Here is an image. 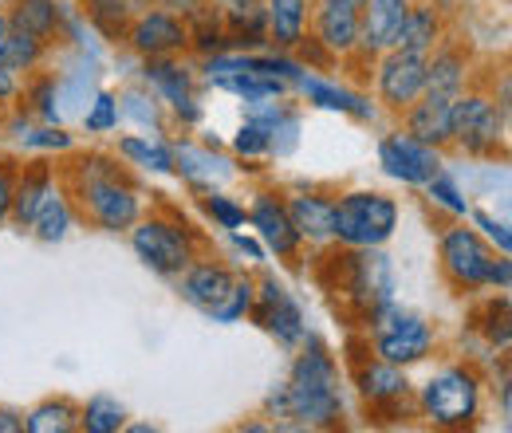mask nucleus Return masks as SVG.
Masks as SVG:
<instances>
[{"mask_svg":"<svg viewBox=\"0 0 512 433\" xmlns=\"http://www.w3.org/2000/svg\"><path fill=\"white\" fill-rule=\"evenodd\" d=\"M60 178H64L60 193L83 221H91L107 233H123L138 221V189L119 158L79 154L75 162H67L60 170Z\"/></svg>","mask_w":512,"mask_h":433,"instance_id":"f257e3e1","label":"nucleus"},{"mask_svg":"<svg viewBox=\"0 0 512 433\" xmlns=\"http://www.w3.org/2000/svg\"><path fill=\"white\" fill-rule=\"evenodd\" d=\"M316 284L327 292L331 311L347 323H375L390 304V264L375 248H327L316 260Z\"/></svg>","mask_w":512,"mask_h":433,"instance_id":"f03ea898","label":"nucleus"},{"mask_svg":"<svg viewBox=\"0 0 512 433\" xmlns=\"http://www.w3.org/2000/svg\"><path fill=\"white\" fill-rule=\"evenodd\" d=\"M280 410L308 426H339V418H343L339 371L320 343H312V351L296 359L292 382L280 390Z\"/></svg>","mask_w":512,"mask_h":433,"instance_id":"7ed1b4c3","label":"nucleus"},{"mask_svg":"<svg viewBox=\"0 0 512 433\" xmlns=\"http://www.w3.org/2000/svg\"><path fill=\"white\" fill-rule=\"evenodd\" d=\"M347 367H351V378H355V386H359V394L367 402V418L371 422H398V406L410 394L406 374L398 371L394 363L379 359L371 351V343L359 339V335L347 343Z\"/></svg>","mask_w":512,"mask_h":433,"instance_id":"20e7f679","label":"nucleus"},{"mask_svg":"<svg viewBox=\"0 0 512 433\" xmlns=\"http://www.w3.org/2000/svg\"><path fill=\"white\" fill-rule=\"evenodd\" d=\"M394 225H398V205L386 193L363 189V193H347L335 205L331 237H339L343 245L355 248H379L394 233Z\"/></svg>","mask_w":512,"mask_h":433,"instance_id":"39448f33","label":"nucleus"},{"mask_svg":"<svg viewBox=\"0 0 512 433\" xmlns=\"http://www.w3.org/2000/svg\"><path fill=\"white\" fill-rule=\"evenodd\" d=\"M505 130V111H497V103L481 91H457L453 107H449V142H457L465 154H497Z\"/></svg>","mask_w":512,"mask_h":433,"instance_id":"423d86ee","label":"nucleus"},{"mask_svg":"<svg viewBox=\"0 0 512 433\" xmlns=\"http://www.w3.org/2000/svg\"><path fill=\"white\" fill-rule=\"evenodd\" d=\"M130 229H134V237H130V241H134V252H138L154 272H162V276H182L193 264V241H197V233H193L182 217H178L174 225L150 217V221H134Z\"/></svg>","mask_w":512,"mask_h":433,"instance_id":"0eeeda50","label":"nucleus"},{"mask_svg":"<svg viewBox=\"0 0 512 433\" xmlns=\"http://www.w3.org/2000/svg\"><path fill=\"white\" fill-rule=\"evenodd\" d=\"M493 264H497V256L473 229H449L442 237V276L449 280L453 292L465 296V292L485 288Z\"/></svg>","mask_w":512,"mask_h":433,"instance_id":"6e6552de","label":"nucleus"},{"mask_svg":"<svg viewBox=\"0 0 512 433\" xmlns=\"http://www.w3.org/2000/svg\"><path fill=\"white\" fill-rule=\"evenodd\" d=\"M422 410L434 426L446 430H465L477 418V378L465 371H446L430 378V386L422 390Z\"/></svg>","mask_w":512,"mask_h":433,"instance_id":"1a4fd4ad","label":"nucleus"},{"mask_svg":"<svg viewBox=\"0 0 512 433\" xmlns=\"http://www.w3.org/2000/svg\"><path fill=\"white\" fill-rule=\"evenodd\" d=\"M379 335H375V355L386 359V363H394V367H402V363H418L426 351H430V327L418 319V315H398V311H390L386 304L379 315H375V323H371Z\"/></svg>","mask_w":512,"mask_h":433,"instance_id":"9d476101","label":"nucleus"},{"mask_svg":"<svg viewBox=\"0 0 512 433\" xmlns=\"http://www.w3.org/2000/svg\"><path fill=\"white\" fill-rule=\"evenodd\" d=\"M127 44L146 60L174 56V52L190 48V24L174 12H166V8H150V12H138L130 20Z\"/></svg>","mask_w":512,"mask_h":433,"instance_id":"9b49d317","label":"nucleus"},{"mask_svg":"<svg viewBox=\"0 0 512 433\" xmlns=\"http://www.w3.org/2000/svg\"><path fill=\"white\" fill-rule=\"evenodd\" d=\"M379 99H383L390 111H406L422 91H426V56H414V52H398V48H386V56L379 60Z\"/></svg>","mask_w":512,"mask_h":433,"instance_id":"f8f14e48","label":"nucleus"},{"mask_svg":"<svg viewBox=\"0 0 512 433\" xmlns=\"http://www.w3.org/2000/svg\"><path fill=\"white\" fill-rule=\"evenodd\" d=\"M379 158H383L390 178H402L410 186H426L442 170L438 146H426V142H418L410 134H390L383 146H379Z\"/></svg>","mask_w":512,"mask_h":433,"instance_id":"ddd939ff","label":"nucleus"},{"mask_svg":"<svg viewBox=\"0 0 512 433\" xmlns=\"http://www.w3.org/2000/svg\"><path fill=\"white\" fill-rule=\"evenodd\" d=\"M410 12V0H363L359 8V48L371 56H383L394 48V36Z\"/></svg>","mask_w":512,"mask_h":433,"instance_id":"4468645a","label":"nucleus"},{"mask_svg":"<svg viewBox=\"0 0 512 433\" xmlns=\"http://www.w3.org/2000/svg\"><path fill=\"white\" fill-rule=\"evenodd\" d=\"M253 311V319L260 327H268L280 343H300V335H304V319H300V308L288 300V292L276 284V280H264L260 284V304Z\"/></svg>","mask_w":512,"mask_h":433,"instance_id":"2eb2a0df","label":"nucleus"},{"mask_svg":"<svg viewBox=\"0 0 512 433\" xmlns=\"http://www.w3.org/2000/svg\"><path fill=\"white\" fill-rule=\"evenodd\" d=\"M308 20H312L316 40L327 52L347 56V52L359 48V8L339 4V0H323L320 8H316V16H308Z\"/></svg>","mask_w":512,"mask_h":433,"instance_id":"dca6fc26","label":"nucleus"},{"mask_svg":"<svg viewBox=\"0 0 512 433\" xmlns=\"http://www.w3.org/2000/svg\"><path fill=\"white\" fill-rule=\"evenodd\" d=\"M469 79V44L465 40H438V48L426 56V91L457 95Z\"/></svg>","mask_w":512,"mask_h":433,"instance_id":"f3484780","label":"nucleus"},{"mask_svg":"<svg viewBox=\"0 0 512 433\" xmlns=\"http://www.w3.org/2000/svg\"><path fill=\"white\" fill-rule=\"evenodd\" d=\"M449 107L453 95H438V91H422L402 115H406V134L426 142V146H446L449 142Z\"/></svg>","mask_w":512,"mask_h":433,"instance_id":"a211bd4d","label":"nucleus"},{"mask_svg":"<svg viewBox=\"0 0 512 433\" xmlns=\"http://www.w3.org/2000/svg\"><path fill=\"white\" fill-rule=\"evenodd\" d=\"M442 36H446L442 8L438 4H410L406 20H402V28L394 36V48L398 52H414V56H430Z\"/></svg>","mask_w":512,"mask_h":433,"instance_id":"6ab92c4d","label":"nucleus"},{"mask_svg":"<svg viewBox=\"0 0 512 433\" xmlns=\"http://www.w3.org/2000/svg\"><path fill=\"white\" fill-rule=\"evenodd\" d=\"M249 221H253L256 229H260V237L268 241V245L276 248V256H284V260H296V248H300V233L292 229V221H288V209L276 201V197H268V193H260L253 205V213H249Z\"/></svg>","mask_w":512,"mask_h":433,"instance_id":"aec40b11","label":"nucleus"},{"mask_svg":"<svg viewBox=\"0 0 512 433\" xmlns=\"http://www.w3.org/2000/svg\"><path fill=\"white\" fill-rule=\"evenodd\" d=\"M52 178H56V174H52V166H48V162H28V166L16 174L8 217H12L20 229H28V225H32V217H36V209H40L44 193L52 189Z\"/></svg>","mask_w":512,"mask_h":433,"instance_id":"412c9836","label":"nucleus"},{"mask_svg":"<svg viewBox=\"0 0 512 433\" xmlns=\"http://www.w3.org/2000/svg\"><path fill=\"white\" fill-rule=\"evenodd\" d=\"M182 288H186V300H190V304H197V308H205V311H217L225 304L229 288H233V272L221 268V264H213V260H201V264H190V268H186Z\"/></svg>","mask_w":512,"mask_h":433,"instance_id":"4be33fe9","label":"nucleus"},{"mask_svg":"<svg viewBox=\"0 0 512 433\" xmlns=\"http://www.w3.org/2000/svg\"><path fill=\"white\" fill-rule=\"evenodd\" d=\"M284 209H288L292 229H296L300 237H308V241H323V237H331V229H335V201H323L316 193H300V197H292Z\"/></svg>","mask_w":512,"mask_h":433,"instance_id":"5701e85b","label":"nucleus"},{"mask_svg":"<svg viewBox=\"0 0 512 433\" xmlns=\"http://www.w3.org/2000/svg\"><path fill=\"white\" fill-rule=\"evenodd\" d=\"M264 20H268V40H276L280 48H296V40L308 28V0H268Z\"/></svg>","mask_w":512,"mask_h":433,"instance_id":"b1692460","label":"nucleus"},{"mask_svg":"<svg viewBox=\"0 0 512 433\" xmlns=\"http://www.w3.org/2000/svg\"><path fill=\"white\" fill-rule=\"evenodd\" d=\"M8 28H24V32H32V36H40V40H52L56 28H60L56 0H12Z\"/></svg>","mask_w":512,"mask_h":433,"instance_id":"393cba45","label":"nucleus"},{"mask_svg":"<svg viewBox=\"0 0 512 433\" xmlns=\"http://www.w3.org/2000/svg\"><path fill=\"white\" fill-rule=\"evenodd\" d=\"M146 75H150V83L178 107V111H186L193 119V107H190V71L182 67V63H174L170 56H158V60H150L146 67Z\"/></svg>","mask_w":512,"mask_h":433,"instance_id":"a878e982","label":"nucleus"},{"mask_svg":"<svg viewBox=\"0 0 512 433\" xmlns=\"http://www.w3.org/2000/svg\"><path fill=\"white\" fill-rule=\"evenodd\" d=\"M44 52H48V40H40V36H32L24 28H8L4 40H0V67H8V71H32L36 63L44 60Z\"/></svg>","mask_w":512,"mask_h":433,"instance_id":"bb28decb","label":"nucleus"},{"mask_svg":"<svg viewBox=\"0 0 512 433\" xmlns=\"http://www.w3.org/2000/svg\"><path fill=\"white\" fill-rule=\"evenodd\" d=\"M24 430L28 433H71V430H79V406H75V402H67V398L40 402V406L24 418Z\"/></svg>","mask_w":512,"mask_h":433,"instance_id":"cd10ccee","label":"nucleus"},{"mask_svg":"<svg viewBox=\"0 0 512 433\" xmlns=\"http://www.w3.org/2000/svg\"><path fill=\"white\" fill-rule=\"evenodd\" d=\"M67 221H71V205H67V197L60 193V189H48L28 229H36L40 241H60V237L67 233Z\"/></svg>","mask_w":512,"mask_h":433,"instance_id":"c85d7f7f","label":"nucleus"},{"mask_svg":"<svg viewBox=\"0 0 512 433\" xmlns=\"http://www.w3.org/2000/svg\"><path fill=\"white\" fill-rule=\"evenodd\" d=\"M87 20L107 36V40H127V32H130V16L127 8L119 4V0H87Z\"/></svg>","mask_w":512,"mask_h":433,"instance_id":"c756f323","label":"nucleus"},{"mask_svg":"<svg viewBox=\"0 0 512 433\" xmlns=\"http://www.w3.org/2000/svg\"><path fill=\"white\" fill-rule=\"evenodd\" d=\"M123 422H127V414L115 398H91L87 410H79V426L87 433H115L123 430Z\"/></svg>","mask_w":512,"mask_h":433,"instance_id":"7c9ffc66","label":"nucleus"},{"mask_svg":"<svg viewBox=\"0 0 512 433\" xmlns=\"http://www.w3.org/2000/svg\"><path fill=\"white\" fill-rule=\"evenodd\" d=\"M473 323L481 327V335L489 339V343H509V296H501V300H485L481 308L473 311Z\"/></svg>","mask_w":512,"mask_h":433,"instance_id":"2f4dec72","label":"nucleus"},{"mask_svg":"<svg viewBox=\"0 0 512 433\" xmlns=\"http://www.w3.org/2000/svg\"><path fill=\"white\" fill-rule=\"evenodd\" d=\"M304 95H308L312 103H320V107H331V111L371 115V107H367V103H359V99H351V95H343V91H335V87H327V83H316V79H308V83H304Z\"/></svg>","mask_w":512,"mask_h":433,"instance_id":"473e14b6","label":"nucleus"},{"mask_svg":"<svg viewBox=\"0 0 512 433\" xmlns=\"http://www.w3.org/2000/svg\"><path fill=\"white\" fill-rule=\"evenodd\" d=\"M119 150H123L127 158H134V162L154 166V170H174V154H170V150L146 146V142H138V138H123V142H119Z\"/></svg>","mask_w":512,"mask_h":433,"instance_id":"72a5a7b5","label":"nucleus"},{"mask_svg":"<svg viewBox=\"0 0 512 433\" xmlns=\"http://www.w3.org/2000/svg\"><path fill=\"white\" fill-rule=\"evenodd\" d=\"M253 284L249 280H233V288H229V296H225V304L213 311L217 319H241L245 311L253 308Z\"/></svg>","mask_w":512,"mask_h":433,"instance_id":"f704fd0d","label":"nucleus"},{"mask_svg":"<svg viewBox=\"0 0 512 433\" xmlns=\"http://www.w3.org/2000/svg\"><path fill=\"white\" fill-rule=\"evenodd\" d=\"M205 213H209V217H217L225 229L245 225V209H237L229 197H205Z\"/></svg>","mask_w":512,"mask_h":433,"instance_id":"c9c22d12","label":"nucleus"},{"mask_svg":"<svg viewBox=\"0 0 512 433\" xmlns=\"http://www.w3.org/2000/svg\"><path fill=\"white\" fill-rule=\"evenodd\" d=\"M12 186H16V162H0V221L12 209Z\"/></svg>","mask_w":512,"mask_h":433,"instance_id":"e433bc0d","label":"nucleus"},{"mask_svg":"<svg viewBox=\"0 0 512 433\" xmlns=\"http://www.w3.org/2000/svg\"><path fill=\"white\" fill-rule=\"evenodd\" d=\"M107 126H115V99L111 95H103L99 107H95V115L87 119V130H107Z\"/></svg>","mask_w":512,"mask_h":433,"instance_id":"4c0bfd02","label":"nucleus"},{"mask_svg":"<svg viewBox=\"0 0 512 433\" xmlns=\"http://www.w3.org/2000/svg\"><path fill=\"white\" fill-rule=\"evenodd\" d=\"M426 186H430V193H434V197H442V201H446L449 209H457V213H465V201L457 197V189L449 186L446 178H438V174H434V178H430Z\"/></svg>","mask_w":512,"mask_h":433,"instance_id":"58836bf2","label":"nucleus"},{"mask_svg":"<svg viewBox=\"0 0 512 433\" xmlns=\"http://www.w3.org/2000/svg\"><path fill=\"white\" fill-rule=\"evenodd\" d=\"M158 8H166V12L182 16V20H190L201 8H209V0H158Z\"/></svg>","mask_w":512,"mask_h":433,"instance_id":"ea45409f","label":"nucleus"},{"mask_svg":"<svg viewBox=\"0 0 512 433\" xmlns=\"http://www.w3.org/2000/svg\"><path fill=\"white\" fill-rule=\"evenodd\" d=\"M28 146H56V150H67V146H71V134H64V130H40L36 138H28Z\"/></svg>","mask_w":512,"mask_h":433,"instance_id":"a19ab883","label":"nucleus"},{"mask_svg":"<svg viewBox=\"0 0 512 433\" xmlns=\"http://www.w3.org/2000/svg\"><path fill=\"white\" fill-rule=\"evenodd\" d=\"M209 4H217V12H221V16H237V12L253 8V4H260V0H209Z\"/></svg>","mask_w":512,"mask_h":433,"instance_id":"79ce46f5","label":"nucleus"},{"mask_svg":"<svg viewBox=\"0 0 512 433\" xmlns=\"http://www.w3.org/2000/svg\"><path fill=\"white\" fill-rule=\"evenodd\" d=\"M477 221H481V225H485V229H489V233L497 237V245H501V252H509V233H505V225H493V221H489L485 213H477Z\"/></svg>","mask_w":512,"mask_h":433,"instance_id":"37998d69","label":"nucleus"},{"mask_svg":"<svg viewBox=\"0 0 512 433\" xmlns=\"http://www.w3.org/2000/svg\"><path fill=\"white\" fill-rule=\"evenodd\" d=\"M8 95H16V79L8 67H0V99H8Z\"/></svg>","mask_w":512,"mask_h":433,"instance_id":"c03bdc74","label":"nucleus"},{"mask_svg":"<svg viewBox=\"0 0 512 433\" xmlns=\"http://www.w3.org/2000/svg\"><path fill=\"white\" fill-rule=\"evenodd\" d=\"M4 430H24V422L16 414H0V433Z\"/></svg>","mask_w":512,"mask_h":433,"instance_id":"a18cd8bd","label":"nucleus"},{"mask_svg":"<svg viewBox=\"0 0 512 433\" xmlns=\"http://www.w3.org/2000/svg\"><path fill=\"white\" fill-rule=\"evenodd\" d=\"M4 32H8V16L0 12V40H4Z\"/></svg>","mask_w":512,"mask_h":433,"instance_id":"49530a36","label":"nucleus"},{"mask_svg":"<svg viewBox=\"0 0 512 433\" xmlns=\"http://www.w3.org/2000/svg\"><path fill=\"white\" fill-rule=\"evenodd\" d=\"M339 4H351V8H363V0H339Z\"/></svg>","mask_w":512,"mask_h":433,"instance_id":"de8ad7c7","label":"nucleus"}]
</instances>
